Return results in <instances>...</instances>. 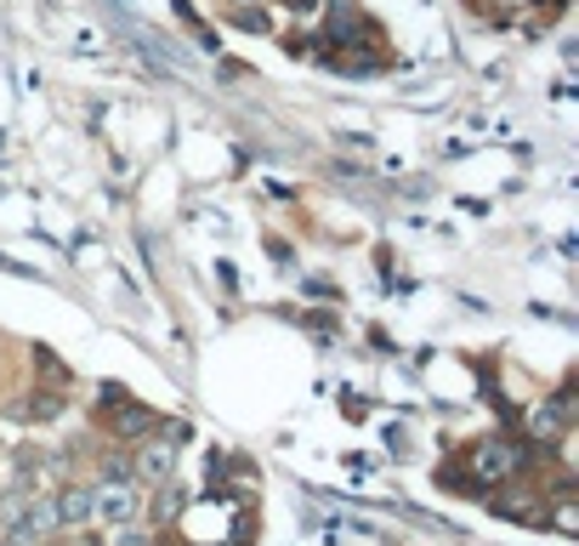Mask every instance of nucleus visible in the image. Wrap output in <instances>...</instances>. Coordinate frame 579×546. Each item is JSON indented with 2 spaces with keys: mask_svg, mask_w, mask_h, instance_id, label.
<instances>
[{
  "mask_svg": "<svg viewBox=\"0 0 579 546\" xmlns=\"http://www.w3.org/2000/svg\"><path fill=\"white\" fill-rule=\"evenodd\" d=\"M528 461H534V450H528L517 433H489V438H477L471 450L461 456V467L471 473V484L483 489V495L500 489V484H512V479H523Z\"/></svg>",
  "mask_w": 579,
  "mask_h": 546,
  "instance_id": "obj_1",
  "label": "nucleus"
},
{
  "mask_svg": "<svg viewBox=\"0 0 579 546\" xmlns=\"http://www.w3.org/2000/svg\"><path fill=\"white\" fill-rule=\"evenodd\" d=\"M103 479H131V450H125V444H109V456H103Z\"/></svg>",
  "mask_w": 579,
  "mask_h": 546,
  "instance_id": "obj_8",
  "label": "nucleus"
},
{
  "mask_svg": "<svg viewBox=\"0 0 579 546\" xmlns=\"http://www.w3.org/2000/svg\"><path fill=\"white\" fill-rule=\"evenodd\" d=\"M103 405H109L103 421H109V438L114 444H137V438H148V433L160 427V415L148 410V405H137V399H125L119 387H103Z\"/></svg>",
  "mask_w": 579,
  "mask_h": 546,
  "instance_id": "obj_4",
  "label": "nucleus"
},
{
  "mask_svg": "<svg viewBox=\"0 0 579 546\" xmlns=\"http://www.w3.org/2000/svg\"><path fill=\"white\" fill-rule=\"evenodd\" d=\"M35 364H40V376H46V382H58V387H63V364H58L52 347H35Z\"/></svg>",
  "mask_w": 579,
  "mask_h": 546,
  "instance_id": "obj_10",
  "label": "nucleus"
},
{
  "mask_svg": "<svg viewBox=\"0 0 579 546\" xmlns=\"http://www.w3.org/2000/svg\"><path fill=\"white\" fill-rule=\"evenodd\" d=\"M0 546H12V541H7V535H0Z\"/></svg>",
  "mask_w": 579,
  "mask_h": 546,
  "instance_id": "obj_12",
  "label": "nucleus"
},
{
  "mask_svg": "<svg viewBox=\"0 0 579 546\" xmlns=\"http://www.w3.org/2000/svg\"><path fill=\"white\" fill-rule=\"evenodd\" d=\"M182 421H160L148 438H137V456H131V479L137 484H165L176 479V444H182Z\"/></svg>",
  "mask_w": 579,
  "mask_h": 546,
  "instance_id": "obj_2",
  "label": "nucleus"
},
{
  "mask_svg": "<svg viewBox=\"0 0 579 546\" xmlns=\"http://www.w3.org/2000/svg\"><path fill=\"white\" fill-rule=\"evenodd\" d=\"M228 17L239 23V29H244V35H267V29H273V23H267V12H256V7H234Z\"/></svg>",
  "mask_w": 579,
  "mask_h": 546,
  "instance_id": "obj_9",
  "label": "nucleus"
},
{
  "mask_svg": "<svg viewBox=\"0 0 579 546\" xmlns=\"http://www.w3.org/2000/svg\"><path fill=\"white\" fill-rule=\"evenodd\" d=\"M97 524L125 530V524H142V484L137 479H97Z\"/></svg>",
  "mask_w": 579,
  "mask_h": 546,
  "instance_id": "obj_3",
  "label": "nucleus"
},
{
  "mask_svg": "<svg viewBox=\"0 0 579 546\" xmlns=\"http://www.w3.org/2000/svg\"><path fill=\"white\" fill-rule=\"evenodd\" d=\"M182 484L176 479H165V484H154V507H142L148 518H154V524H171V518H182Z\"/></svg>",
  "mask_w": 579,
  "mask_h": 546,
  "instance_id": "obj_7",
  "label": "nucleus"
},
{
  "mask_svg": "<svg viewBox=\"0 0 579 546\" xmlns=\"http://www.w3.org/2000/svg\"><path fill=\"white\" fill-rule=\"evenodd\" d=\"M52 507H58V530H86V524H97V495H91V484H63V489L52 495Z\"/></svg>",
  "mask_w": 579,
  "mask_h": 546,
  "instance_id": "obj_5",
  "label": "nucleus"
},
{
  "mask_svg": "<svg viewBox=\"0 0 579 546\" xmlns=\"http://www.w3.org/2000/svg\"><path fill=\"white\" fill-rule=\"evenodd\" d=\"M279 7H290V12H318L324 0H279Z\"/></svg>",
  "mask_w": 579,
  "mask_h": 546,
  "instance_id": "obj_11",
  "label": "nucleus"
},
{
  "mask_svg": "<svg viewBox=\"0 0 579 546\" xmlns=\"http://www.w3.org/2000/svg\"><path fill=\"white\" fill-rule=\"evenodd\" d=\"M540 524H551L563 541H574V535H579V495H574V484H568V479H563V484L540 501Z\"/></svg>",
  "mask_w": 579,
  "mask_h": 546,
  "instance_id": "obj_6",
  "label": "nucleus"
}]
</instances>
